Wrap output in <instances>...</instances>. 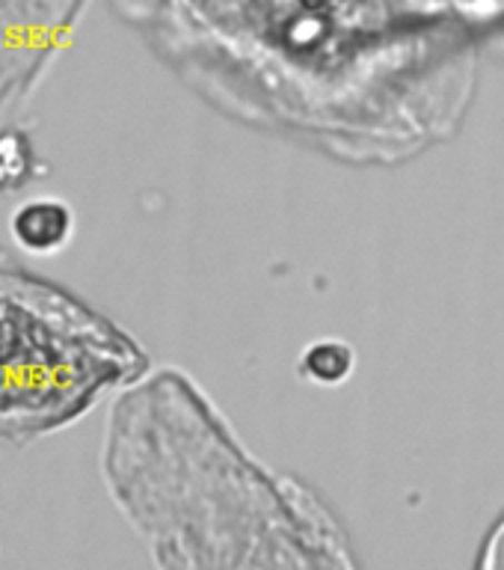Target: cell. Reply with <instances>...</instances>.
Here are the masks:
<instances>
[{"mask_svg":"<svg viewBox=\"0 0 504 570\" xmlns=\"http://www.w3.org/2000/svg\"><path fill=\"white\" fill-rule=\"evenodd\" d=\"M105 470L160 570H363L315 490L261 461L176 368L116 401Z\"/></svg>","mask_w":504,"mask_h":570,"instance_id":"6da1fadb","label":"cell"},{"mask_svg":"<svg viewBox=\"0 0 504 570\" xmlns=\"http://www.w3.org/2000/svg\"><path fill=\"white\" fill-rule=\"evenodd\" d=\"M149 354L119 324L0 253V436L33 440L134 386Z\"/></svg>","mask_w":504,"mask_h":570,"instance_id":"7a4b0ae2","label":"cell"},{"mask_svg":"<svg viewBox=\"0 0 504 570\" xmlns=\"http://www.w3.org/2000/svg\"><path fill=\"white\" fill-rule=\"evenodd\" d=\"M87 0H0V116L33 87Z\"/></svg>","mask_w":504,"mask_h":570,"instance_id":"3957f363","label":"cell"},{"mask_svg":"<svg viewBox=\"0 0 504 570\" xmlns=\"http://www.w3.org/2000/svg\"><path fill=\"white\" fill-rule=\"evenodd\" d=\"M75 226L78 223L69 203H62L57 196H36L12 212L9 235L30 256H53L62 247H69Z\"/></svg>","mask_w":504,"mask_h":570,"instance_id":"277c9868","label":"cell"},{"mask_svg":"<svg viewBox=\"0 0 504 570\" xmlns=\"http://www.w3.org/2000/svg\"><path fill=\"white\" fill-rule=\"evenodd\" d=\"M356 372V351L345 338H315L297 356V374L315 386H342Z\"/></svg>","mask_w":504,"mask_h":570,"instance_id":"5b68a950","label":"cell"},{"mask_svg":"<svg viewBox=\"0 0 504 570\" xmlns=\"http://www.w3.org/2000/svg\"><path fill=\"white\" fill-rule=\"evenodd\" d=\"M36 173V149L21 131L0 134V194L16 190Z\"/></svg>","mask_w":504,"mask_h":570,"instance_id":"8992f818","label":"cell"},{"mask_svg":"<svg viewBox=\"0 0 504 570\" xmlns=\"http://www.w3.org/2000/svg\"><path fill=\"white\" fill-rule=\"evenodd\" d=\"M475 570H504V514L490 525L475 559Z\"/></svg>","mask_w":504,"mask_h":570,"instance_id":"52a82bcc","label":"cell"}]
</instances>
